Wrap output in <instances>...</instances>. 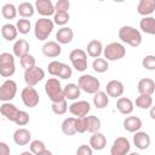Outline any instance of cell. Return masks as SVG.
Returning <instances> with one entry per match:
<instances>
[{
  "label": "cell",
  "instance_id": "obj_1",
  "mask_svg": "<svg viewBox=\"0 0 155 155\" xmlns=\"http://www.w3.org/2000/svg\"><path fill=\"white\" fill-rule=\"evenodd\" d=\"M119 39L132 47H138L143 40L140 31L131 25H122L119 29Z\"/></svg>",
  "mask_w": 155,
  "mask_h": 155
},
{
  "label": "cell",
  "instance_id": "obj_2",
  "mask_svg": "<svg viewBox=\"0 0 155 155\" xmlns=\"http://www.w3.org/2000/svg\"><path fill=\"white\" fill-rule=\"evenodd\" d=\"M54 22L48 17L39 18L34 24V35L39 41H45L52 33Z\"/></svg>",
  "mask_w": 155,
  "mask_h": 155
},
{
  "label": "cell",
  "instance_id": "obj_3",
  "mask_svg": "<svg viewBox=\"0 0 155 155\" xmlns=\"http://www.w3.org/2000/svg\"><path fill=\"white\" fill-rule=\"evenodd\" d=\"M45 92L51 99V102H61L63 99H67L61 81L57 78H50L45 82Z\"/></svg>",
  "mask_w": 155,
  "mask_h": 155
},
{
  "label": "cell",
  "instance_id": "obj_4",
  "mask_svg": "<svg viewBox=\"0 0 155 155\" xmlns=\"http://www.w3.org/2000/svg\"><path fill=\"white\" fill-rule=\"evenodd\" d=\"M78 85L81 91L90 94H94L101 88V81L96 76L90 74H82L78 80Z\"/></svg>",
  "mask_w": 155,
  "mask_h": 155
},
{
  "label": "cell",
  "instance_id": "obj_5",
  "mask_svg": "<svg viewBox=\"0 0 155 155\" xmlns=\"http://www.w3.org/2000/svg\"><path fill=\"white\" fill-rule=\"evenodd\" d=\"M16 71L15 54L2 52L0 54V75L2 78H11Z\"/></svg>",
  "mask_w": 155,
  "mask_h": 155
},
{
  "label": "cell",
  "instance_id": "obj_6",
  "mask_svg": "<svg viewBox=\"0 0 155 155\" xmlns=\"http://www.w3.org/2000/svg\"><path fill=\"white\" fill-rule=\"evenodd\" d=\"M103 54L107 61H119L126 56V48L120 42H110L104 47Z\"/></svg>",
  "mask_w": 155,
  "mask_h": 155
},
{
  "label": "cell",
  "instance_id": "obj_7",
  "mask_svg": "<svg viewBox=\"0 0 155 155\" xmlns=\"http://www.w3.org/2000/svg\"><path fill=\"white\" fill-rule=\"evenodd\" d=\"M71 65L78 71H85L87 69V52L81 48H74L69 53Z\"/></svg>",
  "mask_w": 155,
  "mask_h": 155
},
{
  "label": "cell",
  "instance_id": "obj_8",
  "mask_svg": "<svg viewBox=\"0 0 155 155\" xmlns=\"http://www.w3.org/2000/svg\"><path fill=\"white\" fill-rule=\"evenodd\" d=\"M45 78V71L42 68L34 65L27 70H24V82L27 86H35Z\"/></svg>",
  "mask_w": 155,
  "mask_h": 155
},
{
  "label": "cell",
  "instance_id": "obj_9",
  "mask_svg": "<svg viewBox=\"0 0 155 155\" xmlns=\"http://www.w3.org/2000/svg\"><path fill=\"white\" fill-rule=\"evenodd\" d=\"M22 102L28 108H35L40 102V96L38 91L34 88V86H27L21 92Z\"/></svg>",
  "mask_w": 155,
  "mask_h": 155
},
{
  "label": "cell",
  "instance_id": "obj_10",
  "mask_svg": "<svg viewBox=\"0 0 155 155\" xmlns=\"http://www.w3.org/2000/svg\"><path fill=\"white\" fill-rule=\"evenodd\" d=\"M17 84L12 79H7L0 86V99L2 102H10L16 97Z\"/></svg>",
  "mask_w": 155,
  "mask_h": 155
},
{
  "label": "cell",
  "instance_id": "obj_11",
  "mask_svg": "<svg viewBox=\"0 0 155 155\" xmlns=\"http://www.w3.org/2000/svg\"><path fill=\"white\" fill-rule=\"evenodd\" d=\"M131 150V143L126 137H117L110 148L111 155H126Z\"/></svg>",
  "mask_w": 155,
  "mask_h": 155
},
{
  "label": "cell",
  "instance_id": "obj_12",
  "mask_svg": "<svg viewBox=\"0 0 155 155\" xmlns=\"http://www.w3.org/2000/svg\"><path fill=\"white\" fill-rule=\"evenodd\" d=\"M91 110V104L87 101H76L69 105V113L73 116L81 117L86 116Z\"/></svg>",
  "mask_w": 155,
  "mask_h": 155
},
{
  "label": "cell",
  "instance_id": "obj_13",
  "mask_svg": "<svg viewBox=\"0 0 155 155\" xmlns=\"http://www.w3.org/2000/svg\"><path fill=\"white\" fill-rule=\"evenodd\" d=\"M35 10L42 17H50L54 15L56 8L51 0H35Z\"/></svg>",
  "mask_w": 155,
  "mask_h": 155
},
{
  "label": "cell",
  "instance_id": "obj_14",
  "mask_svg": "<svg viewBox=\"0 0 155 155\" xmlns=\"http://www.w3.org/2000/svg\"><path fill=\"white\" fill-rule=\"evenodd\" d=\"M105 92L108 93L109 97H113V98H119L124 94L125 92V86L121 81L119 80H110L107 86H105Z\"/></svg>",
  "mask_w": 155,
  "mask_h": 155
},
{
  "label": "cell",
  "instance_id": "obj_15",
  "mask_svg": "<svg viewBox=\"0 0 155 155\" xmlns=\"http://www.w3.org/2000/svg\"><path fill=\"white\" fill-rule=\"evenodd\" d=\"M0 113L6 120L15 122L16 117H17V115L19 113V109L15 104H12L10 102H2V104L0 105Z\"/></svg>",
  "mask_w": 155,
  "mask_h": 155
},
{
  "label": "cell",
  "instance_id": "obj_16",
  "mask_svg": "<svg viewBox=\"0 0 155 155\" xmlns=\"http://www.w3.org/2000/svg\"><path fill=\"white\" fill-rule=\"evenodd\" d=\"M42 53L48 58H56L61 54L62 47L58 41H47L42 45Z\"/></svg>",
  "mask_w": 155,
  "mask_h": 155
},
{
  "label": "cell",
  "instance_id": "obj_17",
  "mask_svg": "<svg viewBox=\"0 0 155 155\" xmlns=\"http://www.w3.org/2000/svg\"><path fill=\"white\" fill-rule=\"evenodd\" d=\"M150 136L147 132L143 131H137L134 132L133 136V144L136 145V148H138L139 150H145L149 148L150 145Z\"/></svg>",
  "mask_w": 155,
  "mask_h": 155
},
{
  "label": "cell",
  "instance_id": "obj_18",
  "mask_svg": "<svg viewBox=\"0 0 155 155\" xmlns=\"http://www.w3.org/2000/svg\"><path fill=\"white\" fill-rule=\"evenodd\" d=\"M116 109L122 115H130L134 109V104L127 97H119V99L116 102Z\"/></svg>",
  "mask_w": 155,
  "mask_h": 155
},
{
  "label": "cell",
  "instance_id": "obj_19",
  "mask_svg": "<svg viewBox=\"0 0 155 155\" xmlns=\"http://www.w3.org/2000/svg\"><path fill=\"white\" fill-rule=\"evenodd\" d=\"M31 139V133L27 128H17L13 133V142L17 145H27Z\"/></svg>",
  "mask_w": 155,
  "mask_h": 155
},
{
  "label": "cell",
  "instance_id": "obj_20",
  "mask_svg": "<svg viewBox=\"0 0 155 155\" xmlns=\"http://www.w3.org/2000/svg\"><path fill=\"white\" fill-rule=\"evenodd\" d=\"M90 145L92 147L93 150H102L105 148L107 145V138L103 133H101L99 131L93 132L92 136L90 137Z\"/></svg>",
  "mask_w": 155,
  "mask_h": 155
},
{
  "label": "cell",
  "instance_id": "obj_21",
  "mask_svg": "<svg viewBox=\"0 0 155 155\" xmlns=\"http://www.w3.org/2000/svg\"><path fill=\"white\" fill-rule=\"evenodd\" d=\"M73 38H74V31L69 27H62L61 29H58V31L56 34V40L62 45L70 44Z\"/></svg>",
  "mask_w": 155,
  "mask_h": 155
},
{
  "label": "cell",
  "instance_id": "obj_22",
  "mask_svg": "<svg viewBox=\"0 0 155 155\" xmlns=\"http://www.w3.org/2000/svg\"><path fill=\"white\" fill-rule=\"evenodd\" d=\"M155 91V81L150 78H143L138 81V92L142 94H153Z\"/></svg>",
  "mask_w": 155,
  "mask_h": 155
},
{
  "label": "cell",
  "instance_id": "obj_23",
  "mask_svg": "<svg viewBox=\"0 0 155 155\" xmlns=\"http://www.w3.org/2000/svg\"><path fill=\"white\" fill-rule=\"evenodd\" d=\"M142 125H143L142 120L138 116H127L124 120V128L127 132H131V133H134V132L139 131Z\"/></svg>",
  "mask_w": 155,
  "mask_h": 155
},
{
  "label": "cell",
  "instance_id": "obj_24",
  "mask_svg": "<svg viewBox=\"0 0 155 155\" xmlns=\"http://www.w3.org/2000/svg\"><path fill=\"white\" fill-rule=\"evenodd\" d=\"M155 11V0H139L137 12L140 16H150Z\"/></svg>",
  "mask_w": 155,
  "mask_h": 155
},
{
  "label": "cell",
  "instance_id": "obj_25",
  "mask_svg": "<svg viewBox=\"0 0 155 155\" xmlns=\"http://www.w3.org/2000/svg\"><path fill=\"white\" fill-rule=\"evenodd\" d=\"M103 45L99 40H91L88 44H87V47H86V51H87V54L92 58H98L101 57V54L103 53Z\"/></svg>",
  "mask_w": 155,
  "mask_h": 155
},
{
  "label": "cell",
  "instance_id": "obj_26",
  "mask_svg": "<svg viewBox=\"0 0 155 155\" xmlns=\"http://www.w3.org/2000/svg\"><path fill=\"white\" fill-rule=\"evenodd\" d=\"M139 28L145 34L155 35V18L151 16H144L139 22Z\"/></svg>",
  "mask_w": 155,
  "mask_h": 155
},
{
  "label": "cell",
  "instance_id": "obj_27",
  "mask_svg": "<svg viewBox=\"0 0 155 155\" xmlns=\"http://www.w3.org/2000/svg\"><path fill=\"white\" fill-rule=\"evenodd\" d=\"M29 48H30L29 42L25 39H18V40H16V42L13 44V47H12L13 54L16 57H18V58H21L22 56L29 53Z\"/></svg>",
  "mask_w": 155,
  "mask_h": 155
},
{
  "label": "cell",
  "instance_id": "obj_28",
  "mask_svg": "<svg viewBox=\"0 0 155 155\" xmlns=\"http://www.w3.org/2000/svg\"><path fill=\"white\" fill-rule=\"evenodd\" d=\"M17 10H18V15L22 17V18H30L34 16L35 13V6L28 1H23L21 2L18 6H17Z\"/></svg>",
  "mask_w": 155,
  "mask_h": 155
},
{
  "label": "cell",
  "instance_id": "obj_29",
  "mask_svg": "<svg viewBox=\"0 0 155 155\" xmlns=\"http://www.w3.org/2000/svg\"><path fill=\"white\" fill-rule=\"evenodd\" d=\"M17 34H18L17 27L11 23H6L1 27V35L6 41H13L17 38Z\"/></svg>",
  "mask_w": 155,
  "mask_h": 155
},
{
  "label": "cell",
  "instance_id": "obj_30",
  "mask_svg": "<svg viewBox=\"0 0 155 155\" xmlns=\"http://www.w3.org/2000/svg\"><path fill=\"white\" fill-rule=\"evenodd\" d=\"M109 104V96L107 92L103 91H97L93 94V105L97 109H104Z\"/></svg>",
  "mask_w": 155,
  "mask_h": 155
},
{
  "label": "cell",
  "instance_id": "obj_31",
  "mask_svg": "<svg viewBox=\"0 0 155 155\" xmlns=\"http://www.w3.org/2000/svg\"><path fill=\"white\" fill-rule=\"evenodd\" d=\"M75 121H76V117H74V116H69V117H65L63 120L61 128L65 136H74L76 133Z\"/></svg>",
  "mask_w": 155,
  "mask_h": 155
},
{
  "label": "cell",
  "instance_id": "obj_32",
  "mask_svg": "<svg viewBox=\"0 0 155 155\" xmlns=\"http://www.w3.org/2000/svg\"><path fill=\"white\" fill-rule=\"evenodd\" d=\"M29 148H30V151L35 155H51L52 154L50 150L46 149L45 143L42 140H39V139H35V140L30 142Z\"/></svg>",
  "mask_w": 155,
  "mask_h": 155
},
{
  "label": "cell",
  "instance_id": "obj_33",
  "mask_svg": "<svg viewBox=\"0 0 155 155\" xmlns=\"http://www.w3.org/2000/svg\"><path fill=\"white\" fill-rule=\"evenodd\" d=\"M64 96L69 101H75L80 97V92H81V88L79 87V85L76 84H68L64 86Z\"/></svg>",
  "mask_w": 155,
  "mask_h": 155
},
{
  "label": "cell",
  "instance_id": "obj_34",
  "mask_svg": "<svg viewBox=\"0 0 155 155\" xmlns=\"http://www.w3.org/2000/svg\"><path fill=\"white\" fill-rule=\"evenodd\" d=\"M151 105H153V98L150 94L139 93V96L136 98V107H138L139 109H150Z\"/></svg>",
  "mask_w": 155,
  "mask_h": 155
},
{
  "label": "cell",
  "instance_id": "obj_35",
  "mask_svg": "<svg viewBox=\"0 0 155 155\" xmlns=\"http://www.w3.org/2000/svg\"><path fill=\"white\" fill-rule=\"evenodd\" d=\"M109 68V63L105 58H94L93 62H92V69L96 71V73H99V74H103L108 70Z\"/></svg>",
  "mask_w": 155,
  "mask_h": 155
},
{
  "label": "cell",
  "instance_id": "obj_36",
  "mask_svg": "<svg viewBox=\"0 0 155 155\" xmlns=\"http://www.w3.org/2000/svg\"><path fill=\"white\" fill-rule=\"evenodd\" d=\"M1 15L6 19H13L18 15V10L13 4H5L1 7Z\"/></svg>",
  "mask_w": 155,
  "mask_h": 155
},
{
  "label": "cell",
  "instance_id": "obj_37",
  "mask_svg": "<svg viewBox=\"0 0 155 155\" xmlns=\"http://www.w3.org/2000/svg\"><path fill=\"white\" fill-rule=\"evenodd\" d=\"M86 124H87V132L90 133L97 132L101 128V120L94 115H86Z\"/></svg>",
  "mask_w": 155,
  "mask_h": 155
},
{
  "label": "cell",
  "instance_id": "obj_38",
  "mask_svg": "<svg viewBox=\"0 0 155 155\" xmlns=\"http://www.w3.org/2000/svg\"><path fill=\"white\" fill-rule=\"evenodd\" d=\"M51 109H52V111H53L54 114H57V115H63V114L67 113V110L69 109V107H68L67 101L63 99V101H61V102H52Z\"/></svg>",
  "mask_w": 155,
  "mask_h": 155
},
{
  "label": "cell",
  "instance_id": "obj_39",
  "mask_svg": "<svg viewBox=\"0 0 155 155\" xmlns=\"http://www.w3.org/2000/svg\"><path fill=\"white\" fill-rule=\"evenodd\" d=\"M70 19V15L69 12H54L53 15V22L57 25H62L64 27Z\"/></svg>",
  "mask_w": 155,
  "mask_h": 155
},
{
  "label": "cell",
  "instance_id": "obj_40",
  "mask_svg": "<svg viewBox=\"0 0 155 155\" xmlns=\"http://www.w3.org/2000/svg\"><path fill=\"white\" fill-rule=\"evenodd\" d=\"M16 27H17V29H18V33L25 35V34H28V33L30 31V29H31V23H30V21L27 19V18H21V19L17 21Z\"/></svg>",
  "mask_w": 155,
  "mask_h": 155
},
{
  "label": "cell",
  "instance_id": "obj_41",
  "mask_svg": "<svg viewBox=\"0 0 155 155\" xmlns=\"http://www.w3.org/2000/svg\"><path fill=\"white\" fill-rule=\"evenodd\" d=\"M19 63H21V67L24 70H27V69H29V68L35 65V57L33 54H30V53H27V54H24V56H22L19 58Z\"/></svg>",
  "mask_w": 155,
  "mask_h": 155
},
{
  "label": "cell",
  "instance_id": "obj_42",
  "mask_svg": "<svg viewBox=\"0 0 155 155\" xmlns=\"http://www.w3.org/2000/svg\"><path fill=\"white\" fill-rule=\"evenodd\" d=\"M62 64H63V63L59 62V61H52V62H50L48 65H47L48 74L57 78L58 74H59V70H61V68H62Z\"/></svg>",
  "mask_w": 155,
  "mask_h": 155
},
{
  "label": "cell",
  "instance_id": "obj_43",
  "mask_svg": "<svg viewBox=\"0 0 155 155\" xmlns=\"http://www.w3.org/2000/svg\"><path fill=\"white\" fill-rule=\"evenodd\" d=\"M142 65L147 70H155V56L148 54L142 59Z\"/></svg>",
  "mask_w": 155,
  "mask_h": 155
},
{
  "label": "cell",
  "instance_id": "obj_44",
  "mask_svg": "<svg viewBox=\"0 0 155 155\" xmlns=\"http://www.w3.org/2000/svg\"><path fill=\"white\" fill-rule=\"evenodd\" d=\"M29 120H30L29 114H28L27 111H24V110H19V113H18V115H17V117H16L15 124H16L17 126H25V125L29 122Z\"/></svg>",
  "mask_w": 155,
  "mask_h": 155
},
{
  "label": "cell",
  "instance_id": "obj_45",
  "mask_svg": "<svg viewBox=\"0 0 155 155\" xmlns=\"http://www.w3.org/2000/svg\"><path fill=\"white\" fill-rule=\"evenodd\" d=\"M75 126H76V132H78V133H85V132L87 131L86 116L76 117V121H75Z\"/></svg>",
  "mask_w": 155,
  "mask_h": 155
},
{
  "label": "cell",
  "instance_id": "obj_46",
  "mask_svg": "<svg viewBox=\"0 0 155 155\" xmlns=\"http://www.w3.org/2000/svg\"><path fill=\"white\" fill-rule=\"evenodd\" d=\"M56 12H68L70 8V1L69 0H58L54 4Z\"/></svg>",
  "mask_w": 155,
  "mask_h": 155
},
{
  "label": "cell",
  "instance_id": "obj_47",
  "mask_svg": "<svg viewBox=\"0 0 155 155\" xmlns=\"http://www.w3.org/2000/svg\"><path fill=\"white\" fill-rule=\"evenodd\" d=\"M71 75H73V70H71V68H70L68 64L63 63V64H62V68H61V70H59V74H58L57 78H61V79L65 80V79L71 78Z\"/></svg>",
  "mask_w": 155,
  "mask_h": 155
},
{
  "label": "cell",
  "instance_id": "obj_48",
  "mask_svg": "<svg viewBox=\"0 0 155 155\" xmlns=\"http://www.w3.org/2000/svg\"><path fill=\"white\" fill-rule=\"evenodd\" d=\"M93 153V149L91 145H87V144H81L78 149H76V154L78 155H92Z\"/></svg>",
  "mask_w": 155,
  "mask_h": 155
},
{
  "label": "cell",
  "instance_id": "obj_49",
  "mask_svg": "<svg viewBox=\"0 0 155 155\" xmlns=\"http://www.w3.org/2000/svg\"><path fill=\"white\" fill-rule=\"evenodd\" d=\"M0 154L1 155H8L10 154V147L5 142H0Z\"/></svg>",
  "mask_w": 155,
  "mask_h": 155
},
{
  "label": "cell",
  "instance_id": "obj_50",
  "mask_svg": "<svg viewBox=\"0 0 155 155\" xmlns=\"http://www.w3.org/2000/svg\"><path fill=\"white\" fill-rule=\"evenodd\" d=\"M149 115H150V117L153 120H155V105H151V108L149 110Z\"/></svg>",
  "mask_w": 155,
  "mask_h": 155
},
{
  "label": "cell",
  "instance_id": "obj_51",
  "mask_svg": "<svg viewBox=\"0 0 155 155\" xmlns=\"http://www.w3.org/2000/svg\"><path fill=\"white\" fill-rule=\"evenodd\" d=\"M114 2H117V4H121V2H124L125 0H113Z\"/></svg>",
  "mask_w": 155,
  "mask_h": 155
},
{
  "label": "cell",
  "instance_id": "obj_52",
  "mask_svg": "<svg viewBox=\"0 0 155 155\" xmlns=\"http://www.w3.org/2000/svg\"><path fill=\"white\" fill-rule=\"evenodd\" d=\"M98 1H104V0H98Z\"/></svg>",
  "mask_w": 155,
  "mask_h": 155
}]
</instances>
